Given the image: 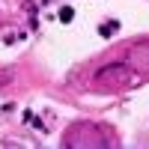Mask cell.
<instances>
[{
	"mask_svg": "<svg viewBox=\"0 0 149 149\" xmlns=\"http://www.w3.org/2000/svg\"><path fill=\"white\" fill-rule=\"evenodd\" d=\"M116 30H119V21H107V24L98 27V33H102V36H113Z\"/></svg>",
	"mask_w": 149,
	"mask_h": 149,
	"instance_id": "1",
	"label": "cell"
},
{
	"mask_svg": "<svg viewBox=\"0 0 149 149\" xmlns=\"http://www.w3.org/2000/svg\"><path fill=\"white\" fill-rule=\"evenodd\" d=\"M57 18H60V21H63V24H69V21L74 18V9H72V6H63V9H60V12H57Z\"/></svg>",
	"mask_w": 149,
	"mask_h": 149,
	"instance_id": "2",
	"label": "cell"
},
{
	"mask_svg": "<svg viewBox=\"0 0 149 149\" xmlns=\"http://www.w3.org/2000/svg\"><path fill=\"white\" fill-rule=\"evenodd\" d=\"M9 81H12V72H9V69H3V72H0V86L9 84Z\"/></svg>",
	"mask_w": 149,
	"mask_h": 149,
	"instance_id": "3",
	"label": "cell"
}]
</instances>
